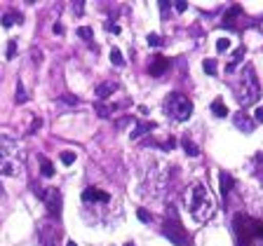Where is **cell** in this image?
I'll list each match as a JSON object with an SVG mask.
<instances>
[{
	"mask_svg": "<svg viewBox=\"0 0 263 246\" xmlns=\"http://www.w3.org/2000/svg\"><path fill=\"white\" fill-rule=\"evenodd\" d=\"M186 202H188V209H191V216L197 220V223H205L214 216L216 211V204H214V197L209 195V190L200 183H193L188 195H186Z\"/></svg>",
	"mask_w": 263,
	"mask_h": 246,
	"instance_id": "obj_1",
	"label": "cell"
},
{
	"mask_svg": "<svg viewBox=\"0 0 263 246\" xmlns=\"http://www.w3.org/2000/svg\"><path fill=\"white\" fill-rule=\"evenodd\" d=\"M261 99V84L256 80V73H254L252 66L245 68V75H242V82L237 87V101H240V106H254L256 101Z\"/></svg>",
	"mask_w": 263,
	"mask_h": 246,
	"instance_id": "obj_2",
	"label": "cell"
},
{
	"mask_svg": "<svg viewBox=\"0 0 263 246\" xmlns=\"http://www.w3.org/2000/svg\"><path fill=\"white\" fill-rule=\"evenodd\" d=\"M165 110H167L169 118H174L176 122H186V120L193 115V101L188 96L179 94V92H174V94L167 96L165 101Z\"/></svg>",
	"mask_w": 263,
	"mask_h": 246,
	"instance_id": "obj_3",
	"label": "cell"
},
{
	"mask_svg": "<svg viewBox=\"0 0 263 246\" xmlns=\"http://www.w3.org/2000/svg\"><path fill=\"white\" fill-rule=\"evenodd\" d=\"M163 232H165V237H167L169 241H174L176 246H188L191 244V237H188V232L184 230V225L179 223L176 213H172V218L165 220Z\"/></svg>",
	"mask_w": 263,
	"mask_h": 246,
	"instance_id": "obj_4",
	"label": "cell"
},
{
	"mask_svg": "<svg viewBox=\"0 0 263 246\" xmlns=\"http://www.w3.org/2000/svg\"><path fill=\"white\" fill-rule=\"evenodd\" d=\"M40 199L47 204V211H50V216H56V218H59V213H62V192L52 188V190L40 192Z\"/></svg>",
	"mask_w": 263,
	"mask_h": 246,
	"instance_id": "obj_5",
	"label": "cell"
},
{
	"mask_svg": "<svg viewBox=\"0 0 263 246\" xmlns=\"http://www.w3.org/2000/svg\"><path fill=\"white\" fill-rule=\"evenodd\" d=\"M14 150H19V143L12 136L3 134L0 136V152H3V160H12V155H14Z\"/></svg>",
	"mask_w": 263,
	"mask_h": 246,
	"instance_id": "obj_6",
	"label": "cell"
},
{
	"mask_svg": "<svg viewBox=\"0 0 263 246\" xmlns=\"http://www.w3.org/2000/svg\"><path fill=\"white\" fill-rule=\"evenodd\" d=\"M233 122H235V127L240 129V131H247V134H252L254 131V127H256V122H254L247 113H235V118H233Z\"/></svg>",
	"mask_w": 263,
	"mask_h": 246,
	"instance_id": "obj_7",
	"label": "cell"
},
{
	"mask_svg": "<svg viewBox=\"0 0 263 246\" xmlns=\"http://www.w3.org/2000/svg\"><path fill=\"white\" fill-rule=\"evenodd\" d=\"M167 68H169V59H165V56H153L148 71H151V75H155L157 78V75H163Z\"/></svg>",
	"mask_w": 263,
	"mask_h": 246,
	"instance_id": "obj_8",
	"label": "cell"
},
{
	"mask_svg": "<svg viewBox=\"0 0 263 246\" xmlns=\"http://www.w3.org/2000/svg\"><path fill=\"white\" fill-rule=\"evenodd\" d=\"M108 199H111V195L99 190V188H87L83 192V202H108Z\"/></svg>",
	"mask_w": 263,
	"mask_h": 246,
	"instance_id": "obj_9",
	"label": "cell"
},
{
	"mask_svg": "<svg viewBox=\"0 0 263 246\" xmlns=\"http://www.w3.org/2000/svg\"><path fill=\"white\" fill-rule=\"evenodd\" d=\"M115 90H118V82H113V80H106L104 84H99V87H96L94 94H96V99L104 101V99H108V96H111Z\"/></svg>",
	"mask_w": 263,
	"mask_h": 246,
	"instance_id": "obj_10",
	"label": "cell"
},
{
	"mask_svg": "<svg viewBox=\"0 0 263 246\" xmlns=\"http://www.w3.org/2000/svg\"><path fill=\"white\" fill-rule=\"evenodd\" d=\"M153 129H155V124H153V122H136V127L132 129V134H129V136L136 141V139H141L144 134H151Z\"/></svg>",
	"mask_w": 263,
	"mask_h": 246,
	"instance_id": "obj_11",
	"label": "cell"
},
{
	"mask_svg": "<svg viewBox=\"0 0 263 246\" xmlns=\"http://www.w3.org/2000/svg\"><path fill=\"white\" fill-rule=\"evenodd\" d=\"M240 14H242V7H240V5H233V7H230V10L224 14V24H221V26L233 28V26H235V24H233V19L240 17Z\"/></svg>",
	"mask_w": 263,
	"mask_h": 246,
	"instance_id": "obj_12",
	"label": "cell"
},
{
	"mask_svg": "<svg viewBox=\"0 0 263 246\" xmlns=\"http://www.w3.org/2000/svg\"><path fill=\"white\" fill-rule=\"evenodd\" d=\"M233 185H235V181H233V176L230 173H221V195H224V199L230 195V190H233Z\"/></svg>",
	"mask_w": 263,
	"mask_h": 246,
	"instance_id": "obj_13",
	"label": "cell"
},
{
	"mask_svg": "<svg viewBox=\"0 0 263 246\" xmlns=\"http://www.w3.org/2000/svg\"><path fill=\"white\" fill-rule=\"evenodd\" d=\"M56 237H59L56 230L45 228V232H43V246H56Z\"/></svg>",
	"mask_w": 263,
	"mask_h": 246,
	"instance_id": "obj_14",
	"label": "cell"
},
{
	"mask_svg": "<svg viewBox=\"0 0 263 246\" xmlns=\"http://www.w3.org/2000/svg\"><path fill=\"white\" fill-rule=\"evenodd\" d=\"M181 146H184V150H186V155H191V157H197L200 155V148L195 146V143H193L191 139H188V136H186L184 141H181Z\"/></svg>",
	"mask_w": 263,
	"mask_h": 246,
	"instance_id": "obj_15",
	"label": "cell"
},
{
	"mask_svg": "<svg viewBox=\"0 0 263 246\" xmlns=\"http://www.w3.org/2000/svg\"><path fill=\"white\" fill-rule=\"evenodd\" d=\"M19 21H22V14H17V12H7L5 17H3V28H12Z\"/></svg>",
	"mask_w": 263,
	"mask_h": 246,
	"instance_id": "obj_16",
	"label": "cell"
},
{
	"mask_svg": "<svg viewBox=\"0 0 263 246\" xmlns=\"http://www.w3.org/2000/svg\"><path fill=\"white\" fill-rule=\"evenodd\" d=\"M19 167L12 160H3V176H17Z\"/></svg>",
	"mask_w": 263,
	"mask_h": 246,
	"instance_id": "obj_17",
	"label": "cell"
},
{
	"mask_svg": "<svg viewBox=\"0 0 263 246\" xmlns=\"http://www.w3.org/2000/svg\"><path fill=\"white\" fill-rule=\"evenodd\" d=\"M111 63L113 66H118V68L125 66V56H123V52H120L118 47H113L111 50Z\"/></svg>",
	"mask_w": 263,
	"mask_h": 246,
	"instance_id": "obj_18",
	"label": "cell"
},
{
	"mask_svg": "<svg viewBox=\"0 0 263 246\" xmlns=\"http://www.w3.org/2000/svg\"><path fill=\"white\" fill-rule=\"evenodd\" d=\"M245 52H247L245 47H240V50H237L235 54H233V61H230V63H228V68H226L228 73H233V71H235V66H237V63L242 61V56H245Z\"/></svg>",
	"mask_w": 263,
	"mask_h": 246,
	"instance_id": "obj_19",
	"label": "cell"
},
{
	"mask_svg": "<svg viewBox=\"0 0 263 246\" xmlns=\"http://www.w3.org/2000/svg\"><path fill=\"white\" fill-rule=\"evenodd\" d=\"M212 110H214V115H218V118H226V115H228V106H226L224 101H214Z\"/></svg>",
	"mask_w": 263,
	"mask_h": 246,
	"instance_id": "obj_20",
	"label": "cell"
},
{
	"mask_svg": "<svg viewBox=\"0 0 263 246\" xmlns=\"http://www.w3.org/2000/svg\"><path fill=\"white\" fill-rule=\"evenodd\" d=\"M75 157H78V155H75V152H73V150H64L62 155H59V160H62V164H66V167H71V164L75 162Z\"/></svg>",
	"mask_w": 263,
	"mask_h": 246,
	"instance_id": "obj_21",
	"label": "cell"
},
{
	"mask_svg": "<svg viewBox=\"0 0 263 246\" xmlns=\"http://www.w3.org/2000/svg\"><path fill=\"white\" fill-rule=\"evenodd\" d=\"M40 171H43V176H52L54 173V167H52L50 160H45V157L40 160Z\"/></svg>",
	"mask_w": 263,
	"mask_h": 246,
	"instance_id": "obj_22",
	"label": "cell"
},
{
	"mask_svg": "<svg viewBox=\"0 0 263 246\" xmlns=\"http://www.w3.org/2000/svg\"><path fill=\"white\" fill-rule=\"evenodd\" d=\"M202 68H205V73H209V75H216V61H214V59H205V63H202Z\"/></svg>",
	"mask_w": 263,
	"mask_h": 246,
	"instance_id": "obj_23",
	"label": "cell"
},
{
	"mask_svg": "<svg viewBox=\"0 0 263 246\" xmlns=\"http://www.w3.org/2000/svg\"><path fill=\"white\" fill-rule=\"evenodd\" d=\"M78 35H80L83 40H92V38H94V31H92L90 26H80V28H78Z\"/></svg>",
	"mask_w": 263,
	"mask_h": 246,
	"instance_id": "obj_24",
	"label": "cell"
},
{
	"mask_svg": "<svg viewBox=\"0 0 263 246\" xmlns=\"http://www.w3.org/2000/svg\"><path fill=\"white\" fill-rule=\"evenodd\" d=\"M14 54H17V40H7V52H5V56H7V59H14Z\"/></svg>",
	"mask_w": 263,
	"mask_h": 246,
	"instance_id": "obj_25",
	"label": "cell"
},
{
	"mask_svg": "<svg viewBox=\"0 0 263 246\" xmlns=\"http://www.w3.org/2000/svg\"><path fill=\"white\" fill-rule=\"evenodd\" d=\"M230 50V40L228 38H218L216 40V52H228Z\"/></svg>",
	"mask_w": 263,
	"mask_h": 246,
	"instance_id": "obj_26",
	"label": "cell"
},
{
	"mask_svg": "<svg viewBox=\"0 0 263 246\" xmlns=\"http://www.w3.org/2000/svg\"><path fill=\"white\" fill-rule=\"evenodd\" d=\"M146 40H148V45H151V47H160V45H163V38H160L157 33H148V38H146Z\"/></svg>",
	"mask_w": 263,
	"mask_h": 246,
	"instance_id": "obj_27",
	"label": "cell"
},
{
	"mask_svg": "<svg viewBox=\"0 0 263 246\" xmlns=\"http://www.w3.org/2000/svg\"><path fill=\"white\" fill-rule=\"evenodd\" d=\"M24 101H28L26 90H24V84H17V103H24Z\"/></svg>",
	"mask_w": 263,
	"mask_h": 246,
	"instance_id": "obj_28",
	"label": "cell"
},
{
	"mask_svg": "<svg viewBox=\"0 0 263 246\" xmlns=\"http://www.w3.org/2000/svg\"><path fill=\"white\" fill-rule=\"evenodd\" d=\"M40 127H43V120H40V118H33V122H31V127H28V134H33V131H38Z\"/></svg>",
	"mask_w": 263,
	"mask_h": 246,
	"instance_id": "obj_29",
	"label": "cell"
},
{
	"mask_svg": "<svg viewBox=\"0 0 263 246\" xmlns=\"http://www.w3.org/2000/svg\"><path fill=\"white\" fill-rule=\"evenodd\" d=\"M172 5H174V10H176V12H186L188 3H186V0H176V3H172Z\"/></svg>",
	"mask_w": 263,
	"mask_h": 246,
	"instance_id": "obj_30",
	"label": "cell"
},
{
	"mask_svg": "<svg viewBox=\"0 0 263 246\" xmlns=\"http://www.w3.org/2000/svg\"><path fill=\"white\" fill-rule=\"evenodd\" d=\"M62 99H64V103H71V106H78V99H75V96H71V94L62 96Z\"/></svg>",
	"mask_w": 263,
	"mask_h": 246,
	"instance_id": "obj_31",
	"label": "cell"
},
{
	"mask_svg": "<svg viewBox=\"0 0 263 246\" xmlns=\"http://www.w3.org/2000/svg\"><path fill=\"white\" fill-rule=\"evenodd\" d=\"M139 220H141V223H148V220H151V216H148L144 209H139Z\"/></svg>",
	"mask_w": 263,
	"mask_h": 246,
	"instance_id": "obj_32",
	"label": "cell"
},
{
	"mask_svg": "<svg viewBox=\"0 0 263 246\" xmlns=\"http://www.w3.org/2000/svg\"><path fill=\"white\" fill-rule=\"evenodd\" d=\"M52 31H54L56 35H64V26H62V24H54V26H52Z\"/></svg>",
	"mask_w": 263,
	"mask_h": 246,
	"instance_id": "obj_33",
	"label": "cell"
},
{
	"mask_svg": "<svg viewBox=\"0 0 263 246\" xmlns=\"http://www.w3.org/2000/svg\"><path fill=\"white\" fill-rule=\"evenodd\" d=\"M256 120H258V122H263V106L256 108Z\"/></svg>",
	"mask_w": 263,
	"mask_h": 246,
	"instance_id": "obj_34",
	"label": "cell"
},
{
	"mask_svg": "<svg viewBox=\"0 0 263 246\" xmlns=\"http://www.w3.org/2000/svg\"><path fill=\"white\" fill-rule=\"evenodd\" d=\"M108 31H111V33H120V26H113V24H108Z\"/></svg>",
	"mask_w": 263,
	"mask_h": 246,
	"instance_id": "obj_35",
	"label": "cell"
},
{
	"mask_svg": "<svg viewBox=\"0 0 263 246\" xmlns=\"http://www.w3.org/2000/svg\"><path fill=\"white\" fill-rule=\"evenodd\" d=\"M256 162L261 164V178H263V155H258V157H256Z\"/></svg>",
	"mask_w": 263,
	"mask_h": 246,
	"instance_id": "obj_36",
	"label": "cell"
},
{
	"mask_svg": "<svg viewBox=\"0 0 263 246\" xmlns=\"http://www.w3.org/2000/svg\"><path fill=\"white\" fill-rule=\"evenodd\" d=\"M66 246H78V244H75V241H68V244Z\"/></svg>",
	"mask_w": 263,
	"mask_h": 246,
	"instance_id": "obj_37",
	"label": "cell"
},
{
	"mask_svg": "<svg viewBox=\"0 0 263 246\" xmlns=\"http://www.w3.org/2000/svg\"><path fill=\"white\" fill-rule=\"evenodd\" d=\"M254 246H263V241H256V244H254Z\"/></svg>",
	"mask_w": 263,
	"mask_h": 246,
	"instance_id": "obj_38",
	"label": "cell"
},
{
	"mask_svg": "<svg viewBox=\"0 0 263 246\" xmlns=\"http://www.w3.org/2000/svg\"><path fill=\"white\" fill-rule=\"evenodd\" d=\"M125 246H134V244H125Z\"/></svg>",
	"mask_w": 263,
	"mask_h": 246,
	"instance_id": "obj_39",
	"label": "cell"
}]
</instances>
